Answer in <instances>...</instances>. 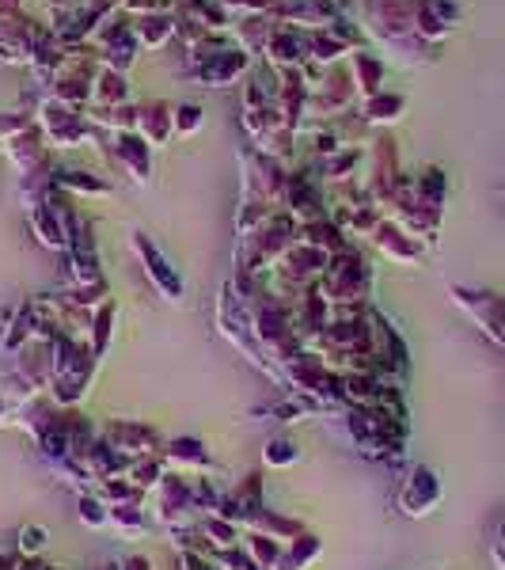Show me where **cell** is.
<instances>
[{"label":"cell","instance_id":"obj_8","mask_svg":"<svg viewBox=\"0 0 505 570\" xmlns=\"http://www.w3.org/2000/svg\"><path fill=\"white\" fill-rule=\"evenodd\" d=\"M286 183L289 168L286 160H274V156L259 153L255 145H244V198L263 202L270 209L286 206Z\"/></svg>","mask_w":505,"mask_h":570},{"label":"cell","instance_id":"obj_4","mask_svg":"<svg viewBox=\"0 0 505 570\" xmlns=\"http://www.w3.org/2000/svg\"><path fill=\"white\" fill-rule=\"evenodd\" d=\"M346 434L369 461H396L407 445V419H396L388 411L373 407H346Z\"/></svg>","mask_w":505,"mask_h":570},{"label":"cell","instance_id":"obj_31","mask_svg":"<svg viewBox=\"0 0 505 570\" xmlns=\"http://www.w3.org/2000/svg\"><path fill=\"white\" fill-rule=\"evenodd\" d=\"M319 556H324V540L311 537V532H300L297 540H289V544L281 548V559L274 570H308Z\"/></svg>","mask_w":505,"mask_h":570},{"label":"cell","instance_id":"obj_16","mask_svg":"<svg viewBox=\"0 0 505 570\" xmlns=\"http://www.w3.org/2000/svg\"><path fill=\"white\" fill-rule=\"evenodd\" d=\"M369 244L376 247V255L396 266H418L422 259H426V247H422L415 236H407L403 228L396 225V220L384 217L380 225H376V233L369 236Z\"/></svg>","mask_w":505,"mask_h":570},{"label":"cell","instance_id":"obj_3","mask_svg":"<svg viewBox=\"0 0 505 570\" xmlns=\"http://www.w3.org/2000/svg\"><path fill=\"white\" fill-rule=\"evenodd\" d=\"M373 285H376L373 263L357 247H343V252H335L327 259L316 289L327 301V308H369Z\"/></svg>","mask_w":505,"mask_h":570},{"label":"cell","instance_id":"obj_11","mask_svg":"<svg viewBox=\"0 0 505 570\" xmlns=\"http://www.w3.org/2000/svg\"><path fill=\"white\" fill-rule=\"evenodd\" d=\"M286 214L297 220V225H311V220L327 217V206H324V179H319L316 168H297L289 171V183H286Z\"/></svg>","mask_w":505,"mask_h":570},{"label":"cell","instance_id":"obj_12","mask_svg":"<svg viewBox=\"0 0 505 570\" xmlns=\"http://www.w3.org/2000/svg\"><path fill=\"white\" fill-rule=\"evenodd\" d=\"M99 149L107 153V160L115 164L118 171H122L126 179L137 183V187H149L152 179V149L145 137L137 134H118V137H107V141H99Z\"/></svg>","mask_w":505,"mask_h":570},{"label":"cell","instance_id":"obj_5","mask_svg":"<svg viewBox=\"0 0 505 570\" xmlns=\"http://www.w3.org/2000/svg\"><path fill=\"white\" fill-rule=\"evenodd\" d=\"M403 176H407V171L399 168L396 137L376 134L373 141L362 149V164H357V187H362V195L380 209Z\"/></svg>","mask_w":505,"mask_h":570},{"label":"cell","instance_id":"obj_41","mask_svg":"<svg viewBox=\"0 0 505 570\" xmlns=\"http://www.w3.org/2000/svg\"><path fill=\"white\" fill-rule=\"evenodd\" d=\"M491 559H494V567L505 570V540H494V548H491Z\"/></svg>","mask_w":505,"mask_h":570},{"label":"cell","instance_id":"obj_21","mask_svg":"<svg viewBox=\"0 0 505 570\" xmlns=\"http://www.w3.org/2000/svg\"><path fill=\"white\" fill-rule=\"evenodd\" d=\"M137 137L149 141V149H164L176 137V107L168 99H152V104L137 107Z\"/></svg>","mask_w":505,"mask_h":570},{"label":"cell","instance_id":"obj_28","mask_svg":"<svg viewBox=\"0 0 505 570\" xmlns=\"http://www.w3.org/2000/svg\"><path fill=\"white\" fill-rule=\"evenodd\" d=\"M274 27H278V12H274V16H244V20L232 23V35H236V42L251 53V58H263Z\"/></svg>","mask_w":505,"mask_h":570},{"label":"cell","instance_id":"obj_36","mask_svg":"<svg viewBox=\"0 0 505 570\" xmlns=\"http://www.w3.org/2000/svg\"><path fill=\"white\" fill-rule=\"evenodd\" d=\"M46 544H50V532L42 525H23L16 532V556H23V559H39Z\"/></svg>","mask_w":505,"mask_h":570},{"label":"cell","instance_id":"obj_40","mask_svg":"<svg viewBox=\"0 0 505 570\" xmlns=\"http://www.w3.org/2000/svg\"><path fill=\"white\" fill-rule=\"evenodd\" d=\"M118 570H156L149 556H126L118 559Z\"/></svg>","mask_w":505,"mask_h":570},{"label":"cell","instance_id":"obj_10","mask_svg":"<svg viewBox=\"0 0 505 570\" xmlns=\"http://www.w3.org/2000/svg\"><path fill=\"white\" fill-rule=\"evenodd\" d=\"M4 156L12 160V168L20 179H53V168H58V164H53L50 141H46L34 122L4 145Z\"/></svg>","mask_w":505,"mask_h":570},{"label":"cell","instance_id":"obj_43","mask_svg":"<svg viewBox=\"0 0 505 570\" xmlns=\"http://www.w3.org/2000/svg\"><path fill=\"white\" fill-rule=\"evenodd\" d=\"M99 570H118V563H107V567H99Z\"/></svg>","mask_w":505,"mask_h":570},{"label":"cell","instance_id":"obj_20","mask_svg":"<svg viewBox=\"0 0 505 570\" xmlns=\"http://www.w3.org/2000/svg\"><path fill=\"white\" fill-rule=\"evenodd\" d=\"M251 61H255L251 53L236 42L232 50H225V53H217L214 61H206V66L195 72V80L201 88H232L244 72H251Z\"/></svg>","mask_w":505,"mask_h":570},{"label":"cell","instance_id":"obj_26","mask_svg":"<svg viewBox=\"0 0 505 570\" xmlns=\"http://www.w3.org/2000/svg\"><path fill=\"white\" fill-rule=\"evenodd\" d=\"M176 12H160V16H141V20H133V35H137V46L141 50H164L168 42H176Z\"/></svg>","mask_w":505,"mask_h":570},{"label":"cell","instance_id":"obj_38","mask_svg":"<svg viewBox=\"0 0 505 570\" xmlns=\"http://www.w3.org/2000/svg\"><path fill=\"white\" fill-rule=\"evenodd\" d=\"M201 122H206V110L198 104H179L176 107V134L179 137H190L201 130Z\"/></svg>","mask_w":505,"mask_h":570},{"label":"cell","instance_id":"obj_29","mask_svg":"<svg viewBox=\"0 0 505 570\" xmlns=\"http://www.w3.org/2000/svg\"><path fill=\"white\" fill-rule=\"evenodd\" d=\"M403 110H407V96L384 88L380 96H373V99H365V104H362V118L373 126V130H380V126H396L403 118Z\"/></svg>","mask_w":505,"mask_h":570},{"label":"cell","instance_id":"obj_32","mask_svg":"<svg viewBox=\"0 0 505 570\" xmlns=\"http://www.w3.org/2000/svg\"><path fill=\"white\" fill-rule=\"evenodd\" d=\"M110 338H115V301H103L96 312H91V331H88V346L96 357H107Z\"/></svg>","mask_w":505,"mask_h":570},{"label":"cell","instance_id":"obj_13","mask_svg":"<svg viewBox=\"0 0 505 570\" xmlns=\"http://www.w3.org/2000/svg\"><path fill=\"white\" fill-rule=\"evenodd\" d=\"M99 438L107 441L110 449L126 456V461H141V456H160L164 441L160 434L149 426V422H137V419H115L99 430Z\"/></svg>","mask_w":505,"mask_h":570},{"label":"cell","instance_id":"obj_42","mask_svg":"<svg viewBox=\"0 0 505 570\" xmlns=\"http://www.w3.org/2000/svg\"><path fill=\"white\" fill-rule=\"evenodd\" d=\"M498 540H505V513H502V521H498Z\"/></svg>","mask_w":505,"mask_h":570},{"label":"cell","instance_id":"obj_24","mask_svg":"<svg viewBox=\"0 0 505 570\" xmlns=\"http://www.w3.org/2000/svg\"><path fill=\"white\" fill-rule=\"evenodd\" d=\"M126 104H130V80H126V72H115V69H103V66H99L96 80H91L88 107H96V110H115V107H126Z\"/></svg>","mask_w":505,"mask_h":570},{"label":"cell","instance_id":"obj_30","mask_svg":"<svg viewBox=\"0 0 505 570\" xmlns=\"http://www.w3.org/2000/svg\"><path fill=\"white\" fill-rule=\"evenodd\" d=\"M244 532H255V537H270V540L289 544V540H297L305 529H300V521H293V518H286V513H278V510H259L244 525Z\"/></svg>","mask_w":505,"mask_h":570},{"label":"cell","instance_id":"obj_18","mask_svg":"<svg viewBox=\"0 0 505 570\" xmlns=\"http://www.w3.org/2000/svg\"><path fill=\"white\" fill-rule=\"evenodd\" d=\"M160 461L168 472H179V475H206L209 468H214V456H209V449L201 445L198 438H171V441H164V449H160Z\"/></svg>","mask_w":505,"mask_h":570},{"label":"cell","instance_id":"obj_23","mask_svg":"<svg viewBox=\"0 0 505 570\" xmlns=\"http://www.w3.org/2000/svg\"><path fill=\"white\" fill-rule=\"evenodd\" d=\"M176 20L195 23L201 31H232V23H236L220 0H179Z\"/></svg>","mask_w":505,"mask_h":570},{"label":"cell","instance_id":"obj_35","mask_svg":"<svg viewBox=\"0 0 505 570\" xmlns=\"http://www.w3.org/2000/svg\"><path fill=\"white\" fill-rule=\"evenodd\" d=\"M263 461L270 464V468H293V464L300 461V445H297L293 438H286V434H281V438H270V441L263 445Z\"/></svg>","mask_w":505,"mask_h":570},{"label":"cell","instance_id":"obj_33","mask_svg":"<svg viewBox=\"0 0 505 570\" xmlns=\"http://www.w3.org/2000/svg\"><path fill=\"white\" fill-rule=\"evenodd\" d=\"M122 475H126L130 483L141 487L145 494H149L152 487L160 483L164 475H168V468H164L160 456H141V461H130V464H126V472H122Z\"/></svg>","mask_w":505,"mask_h":570},{"label":"cell","instance_id":"obj_6","mask_svg":"<svg viewBox=\"0 0 505 570\" xmlns=\"http://www.w3.org/2000/svg\"><path fill=\"white\" fill-rule=\"evenodd\" d=\"M217 327H220V335H225L228 343H232L236 351H240V354L247 357V362L255 365V370L278 381V370H274L270 357L263 354L259 338H255V331H251V316H247V305H244L240 293H236V285H232V282L220 285V297H217Z\"/></svg>","mask_w":505,"mask_h":570},{"label":"cell","instance_id":"obj_22","mask_svg":"<svg viewBox=\"0 0 505 570\" xmlns=\"http://www.w3.org/2000/svg\"><path fill=\"white\" fill-rule=\"evenodd\" d=\"M384 77H388V66H384V58H376L373 50H354L350 53V80H354V91L357 99H373L384 91Z\"/></svg>","mask_w":505,"mask_h":570},{"label":"cell","instance_id":"obj_2","mask_svg":"<svg viewBox=\"0 0 505 570\" xmlns=\"http://www.w3.org/2000/svg\"><path fill=\"white\" fill-rule=\"evenodd\" d=\"M96 365H99V357L91 354L88 343L53 331V338H50V389H46V395H50L58 407L72 411L80 400H85L91 376H96Z\"/></svg>","mask_w":505,"mask_h":570},{"label":"cell","instance_id":"obj_44","mask_svg":"<svg viewBox=\"0 0 505 570\" xmlns=\"http://www.w3.org/2000/svg\"><path fill=\"white\" fill-rule=\"evenodd\" d=\"M498 195H502V202H505V183H502V187H498Z\"/></svg>","mask_w":505,"mask_h":570},{"label":"cell","instance_id":"obj_17","mask_svg":"<svg viewBox=\"0 0 505 570\" xmlns=\"http://www.w3.org/2000/svg\"><path fill=\"white\" fill-rule=\"evenodd\" d=\"M263 61L270 69H300L308 61V31H297V27L278 20L270 42L263 50Z\"/></svg>","mask_w":505,"mask_h":570},{"label":"cell","instance_id":"obj_27","mask_svg":"<svg viewBox=\"0 0 505 570\" xmlns=\"http://www.w3.org/2000/svg\"><path fill=\"white\" fill-rule=\"evenodd\" d=\"M107 529H115L118 540H141V537H149V529H152V513L145 510V502L110 505Z\"/></svg>","mask_w":505,"mask_h":570},{"label":"cell","instance_id":"obj_9","mask_svg":"<svg viewBox=\"0 0 505 570\" xmlns=\"http://www.w3.org/2000/svg\"><path fill=\"white\" fill-rule=\"evenodd\" d=\"M130 247H133L137 263H141L145 278L152 282V289L160 293L164 301H171V305H176V301L187 297V282H182L179 266H171V259L149 240V236H145V233H133V236H130Z\"/></svg>","mask_w":505,"mask_h":570},{"label":"cell","instance_id":"obj_7","mask_svg":"<svg viewBox=\"0 0 505 570\" xmlns=\"http://www.w3.org/2000/svg\"><path fill=\"white\" fill-rule=\"evenodd\" d=\"M34 126L42 130V137L50 141V149H80V145L96 141V130L88 126L85 110L61 104L53 96H42L34 104Z\"/></svg>","mask_w":505,"mask_h":570},{"label":"cell","instance_id":"obj_34","mask_svg":"<svg viewBox=\"0 0 505 570\" xmlns=\"http://www.w3.org/2000/svg\"><path fill=\"white\" fill-rule=\"evenodd\" d=\"M77 518H80V525H88V529H107V521H110V505L99 499L96 491H85V494H77Z\"/></svg>","mask_w":505,"mask_h":570},{"label":"cell","instance_id":"obj_1","mask_svg":"<svg viewBox=\"0 0 505 570\" xmlns=\"http://www.w3.org/2000/svg\"><path fill=\"white\" fill-rule=\"evenodd\" d=\"M418 4L422 0H365L362 4V27L365 35L388 50L399 66H434L440 58L437 46L418 39Z\"/></svg>","mask_w":505,"mask_h":570},{"label":"cell","instance_id":"obj_37","mask_svg":"<svg viewBox=\"0 0 505 570\" xmlns=\"http://www.w3.org/2000/svg\"><path fill=\"white\" fill-rule=\"evenodd\" d=\"M118 12H126L130 20H141V16H160V12H176L179 0H115Z\"/></svg>","mask_w":505,"mask_h":570},{"label":"cell","instance_id":"obj_14","mask_svg":"<svg viewBox=\"0 0 505 570\" xmlns=\"http://www.w3.org/2000/svg\"><path fill=\"white\" fill-rule=\"evenodd\" d=\"M440 480L434 468L426 464H415L407 475H403L399 491H396V505L399 513H407V518H429V513L440 505Z\"/></svg>","mask_w":505,"mask_h":570},{"label":"cell","instance_id":"obj_19","mask_svg":"<svg viewBox=\"0 0 505 570\" xmlns=\"http://www.w3.org/2000/svg\"><path fill=\"white\" fill-rule=\"evenodd\" d=\"M338 4L335 0H281L278 20L297 27V31H327L338 20Z\"/></svg>","mask_w":505,"mask_h":570},{"label":"cell","instance_id":"obj_25","mask_svg":"<svg viewBox=\"0 0 505 570\" xmlns=\"http://www.w3.org/2000/svg\"><path fill=\"white\" fill-rule=\"evenodd\" d=\"M53 187L66 190L69 198H110V183L85 168H53Z\"/></svg>","mask_w":505,"mask_h":570},{"label":"cell","instance_id":"obj_15","mask_svg":"<svg viewBox=\"0 0 505 570\" xmlns=\"http://www.w3.org/2000/svg\"><path fill=\"white\" fill-rule=\"evenodd\" d=\"M464 23L461 0H422L418 4V39L445 50V42L453 39V31Z\"/></svg>","mask_w":505,"mask_h":570},{"label":"cell","instance_id":"obj_39","mask_svg":"<svg viewBox=\"0 0 505 570\" xmlns=\"http://www.w3.org/2000/svg\"><path fill=\"white\" fill-rule=\"evenodd\" d=\"M31 122H34V118L20 115V110H0V149H4V145L12 141L16 134H23Z\"/></svg>","mask_w":505,"mask_h":570}]
</instances>
